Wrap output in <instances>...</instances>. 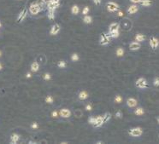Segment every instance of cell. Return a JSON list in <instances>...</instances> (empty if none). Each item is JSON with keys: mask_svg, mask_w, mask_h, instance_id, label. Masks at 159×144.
<instances>
[{"mask_svg": "<svg viewBox=\"0 0 159 144\" xmlns=\"http://www.w3.org/2000/svg\"><path fill=\"white\" fill-rule=\"evenodd\" d=\"M139 11V7L136 4H132L128 7V13L130 15H133V14L137 13Z\"/></svg>", "mask_w": 159, "mask_h": 144, "instance_id": "obj_14", "label": "cell"}, {"mask_svg": "<svg viewBox=\"0 0 159 144\" xmlns=\"http://www.w3.org/2000/svg\"><path fill=\"white\" fill-rule=\"evenodd\" d=\"M50 2L53 3H56V4H60V0H51Z\"/></svg>", "mask_w": 159, "mask_h": 144, "instance_id": "obj_42", "label": "cell"}, {"mask_svg": "<svg viewBox=\"0 0 159 144\" xmlns=\"http://www.w3.org/2000/svg\"><path fill=\"white\" fill-rule=\"evenodd\" d=\"M103 124H104V122H103V116H98L95 118V122H94V124H93V126L101 127Z\"/></svg>", "mask_w": 159, "mask_h": 144, "instance_id": "obj_12", "label": "cell"}, {"mask_svg": "<svg viewBox=\"0 0 159 144\" xmlns=\"http://www.w3.org/2000/svg\"><path fill=\"white\" fill-rule=\"evenodd\" d=\"M121 102H122V98H121V96H120V95H116L115 97V102H116V103H121Z\"/></svg>", "mask_w": 159, "mask_h": 144, "instance_id": "obj_33", "label": "cell"}, {"mask_svg": "<svg viewBox=\"0 0 159 144\" xmlns=\"http://www.w3.org/2000/svg\"><path fill=\"white\" fill-rule=\"evenodd\" d=\"M71 12H72V14L74 15H78L80 12V7L78 6L77 4H74L72 6V8H71Z\"/></svg>", "mask_w": 159, "mask_h": 144, "instance_id": "obj_21", "label": "cell"}, {"mask_svg": "<svg viewBox=\"0 0 159 144\" xmlns=\"http://www.w3.org/2000/svg\"><path fill=\"white\" fill-rule=\"evenodd\" d=\"M89 11H90V9H89V7L86 6L83 8V10H82V15H87V14L89 13Z\"/></svg>", "mask_w": 159, "mask_h": 144, "instance_id": "obj_32", "label": "cell"}, {"mask_svg": "<svg viewBox=\"0 0 159 144\" xmlns=\"http://www.w3.org/2000/svg\"><path fill=\"white\" fill-rule=\"evenodd\" d=\"M3 69V65H2V63H0V71Z\"/></svg>", "mask_w": 159, "mask_h": 144, "instance_id": "obj_47", "label": "cell"}, {"mask_svg": "<svg viewBox=\"0 0 159 144\" xmlns=\"http://www.w3.org/2000/svg\"><path fill=\"white\" fill-rule=\"evenodd\" d=\"M58 66L59 68H65L66 66H67V62H64V61H60V62H58Z\"/></svg>", "mask_w": 159, "mask_h": 144, "instance_id": "obj_29", "label": "cell"}, {"mask_svg": "<svg viewBox=\"0 0 159 144\" xmlns=\"http://www.w3.org/2000/svg\"><path fill=\"white\" fill-rule=\"evenodd\" d=\"M120 25L118 22H113L109 26V32H114L119 31Z\"/></svg>", "mask_w": 159, "mask_h": 144, "instance_id": "obj_11", "label": "cell"}, {"mask_svg": "<svg viewBox=\"0 0 159 144\" xmlns=\"http://www.w3.org/2000/svg\"><path fill=\"white\" fill-rule=\"evenodd\" d=\"M59 6H60V4H56V3H51V2H49V3H46V8H47V10H52V11H55Z\"/></svg>", "mask_w": 159, "mask_h": 144, "instance_id": "obj_15", "label": "cell"}, {"mask_svg": "<svg viewBox=\"0 0 159 144\" xmlns=\"http://www.w3.org/2000/svg\"><path fill=\"white\" fill-rule=\"evenodd\" d=\"M31 77H32V73H30V72H28V73L26 74V78H27V79H30Z\"/></svg>", "mask_w": 159, "mask_h": 144, "instance_id": "obj_43", "label": "cell"}, {"mask_svg": "<svg viewBox=\"0 0 159 144\" xmlns=\"http://www.w3.org/2000/svg\"><path fill=\"white\" fill-rule=\"evenodd\" d=\"M19 140H20V136L18 134H16V133H14L10 136V143L12 144H16Z\"/></svg>", "mask_w": 159, "mask_h": 144, "instance_id": "obj_16", "label": "cell"}, {"mask_svg": "<svg viewBox=\"0 0 159 144\" xmlns=\"http://www.w3.org/2000/svg\"><path fill=\"white\" fill-rule=\"evenodd\" d=\"M111 114H110V113H106L103 114V122L104 123H107V122H109L110 120V118H111Z\"/></svg>", "mask_w": 159, "mask_h": 144, "instance_id": "obj_25", "label": "cell"}, {"mask_svg": "<svg viewBox=\"0 0 159 144\" xmlns=\"http://www.w3.org/2000/svg\"><path fill=\"white\" fill-rule=\"evenodd\" d=\"M27 15H28V10L27 9H22L20 11V13L18 14V16H17V22H22L25 20V18L27 17Z\"/></svg>", "mask_w": 159, "mask_h": 144, "instance_id": "obj_7", "label": "cell"}, {"mask_svg": "<svg viewBox=\"0 0 159 144\" xmlns=\"http://www.w3.org/2000/svg\"><path fill=\"white\" fill-rule=\"evenodd\" d=\"M41 1H42L43 3H45V4H46V3H49V2L51 1V0H41Z\"/></svg>", "mask_w": 159, "mask_h": 144, "instance_id": "obj_44", "label": "cell"}, {"mask_svg": "<svg viewBox=\"0 0 159 144\" xmlns=\"http://www.w3.org/2000/svg\"><path fill=\"white\" fill-rule=\"evenodd\" d=\"M137 104H138L137 100L134 98H133V97H129V98L127 100V105H128V107H136Z\"/></svg>", "mask_w": 159, "mask_h": 144, "instance_id": "obj_13", "label": "cell"}, {"mask_svg": "<svg viewBox=\"0 0 159 144\" xmlns=\"http://www.w3.org/2000/svg\"><path fill=\"white\" fill-rule=\"evenodd\" d=\"M144 113H145V111L142 107H137L134 110V114L137 115V116H142Z\"/></svg>", "mask_w": 159, "mask_h": 144, "instance_id": "obj_23", "label": "cell"}, {"mask_svg": "<svg viewBox=\"0 0 159 144\" xmlns=\"http://www.w3.org/2000/svg\"><path fill=\"white\" fill-rule=\"evenodd\" d=\"M153 84H154V86H156V87H159V77H156V78L154 79Z\"/></svg>", "mask_w": 159, "mask_h": 144, "instance_id": "obj_35", "label": "cell"}, {"mask_svg": "<svg viewBox=\"0 0 159 144\" xmlns=\"http://www.w3.org/2000/svg\"><path fill=\"white\" fill-rule=\"evenodd\" d=\"M95 118L96 117H93V116H90L88 118V123L90 124V125H93L94 122H95Z\"/></svg>", "mask_w": 159, "mask_h": 144, "instance_id": "obj_34", "label": "cell"}, {"mask_svg": "<svg viewBox=\"0 0 159 144\" xmlns=\"http://www.w3.org/2000/svg\"><path fill=\"white\" fill-rule=\"evenodd\" d=\"M92 1L95 3V5H99L101 3V0H92Z\"/></svg>", "mask_w": 159, "mask_h": 144, "instance_id": "obj_41", "label": "cell"}, {"mask_svg": "<svg viewBox=\"0 0 159 144\" xmlns=\"http://www.w3.org/2000/svg\"><path fill=\"white\" fill-rule=\"evenodd\" d=\"M143 134V131L140 127H135V128H132L128 131V135L133 137H139Z\"/></svg>", "mask_w": 159, "mask_h": 144, "instance_id": "obj_4", "label": "cell"}, {"mask_svg": "<svg viewBox=\"0 0 159 144\" xmlns=\"http://www.w3.org/2000/svg\"><path fill=\"white\" fill-rule=\"evenodd\" d=\"M135 85H136L137 88L139 89H145V88L148 87V83L147 80L145 79V78H139L138 79L136 80L135 82Z\"/></svg>", "mask_w": 159, "mask_h": 144, "instance_id": "obj_5", "label": "cell"}, {"mask_svg": "<svg viewBox=\"0 0 159 144\" xmlns=\"http://www.w3.org/2000/svg\"><path fill=\"white\" fill-rule=\"evenodd\" d=\"M106 8H107V10L109 12H111V13H114V12L117 11L119 10L120 6L116 2H112V1H110L107 3L106 4Z\"/></svg>", "mask_w": 159, "mask_h": 144, "instance_id": "obj_3", "label": "cell"}, {"mask_svg": "<svg viewBox=\"0 0 159 144\" xmlns=\"http://www.w3.org/2000/svg\"><path fill=\"white\" fill-rule=\"evenodd\" d=\"M39 69H40V64L37 62H33L31 64V71L33 73H37L39 71Z\"/></svg>", "mask_w": 159, "mask_h": 144, "instance_id": "obj_17", "label": "cell"}, {"mask_svg": "<svg viewBox=\"0 0 159 144\" xmlns=\"http://www.w3.org/2000/svg\"><path fill=\"white\" fill-rule=\"evenodd\" d=\"M88 98V93L87 92V91H82L80 92L79 94V99L80 101H85L87 100V99Z\"/></svg>", "mask_w": 159, "mask_h": 144, "instance_id": "obj_18", "label": "cell"}, {"mask_svg": "<svg viewBox=\"0 0 159 144\" xmlns=\"http://www.w3.org/2000/svg\"><path fill=\"white\" fill-rule=\"evenodd\" d=\"M43 79H44L45 81H49L51 79V75L49 73H45L44 74V77H43Z\"/></svg>", "mask_w": 159, "mask_h": 144, "instance_id": "obj_31", "label": "cell"}, {"mask_svg": "<svg viewBox=\"0 0 159 144\" xmlns=\"http://www.w3.org/2000/svg\"><path fill=\"white\" fill-rule=\"evenodd\" d=\"M157 120H158V123L159 124V117H158V118H157Z\"/></svg>", "mask_w": 159, "mask_h": 144, "instance_id": "obj_49", "label": "cell"}, {"mask_svg": "<svg viewBox=\"0 0 159 144\" xmlns=\"http://www.w3.org/2000/svg\"><path fill=\"white\" fill-rule=\"evenodd\" d=\"M140 5L143 7H150L151 5L153 4V2L151 0H141Z\"/></svg>", "mask_w": 159, "mask_h": 144, "instance_id": "obj_19", "label": "cell"}, {"mask_svg": "<svg viewBox=\"0 0 159 144\" xmlns=\"http://www.w3.org/2000/svg\"><path fill=\"white\" fill-rule=\"evenodd\" d=\"M1 27H2V22L0 21V28H1Z\"/></svg>", "mask_w": 159, "mask_h": 144, "instance_id": "obj_50", "label": "cell"}, {"mask_svg": "<svg viewBox=\"0 0 159 144\" xmlns=\"http://www.w3.org/2000/svg\"><path fill=\"white\" fill-rule=\"evenodd\" d=\"M149 44L152 50H157L159 47V40L155 37H151L149 39Z\"/></svg>", "mask_w": 159, "mask_h": 144, "instance_id": "obj_6", "label": "cell"}, {"mask_svg": "<svg viewBox=\"0 0 159 144\" xmlns=\"http://www.w3.org/2000/svg\"><path fill=\"white\" fill-rule=\"evenodd\" d=\"M47 18L49 20H51V21H54L55 20V11H52V10H48Z\"/></svg>", "mask_w": 159, "mask_h": 144, "instance_id": "obj_24", "label": "cell"}, {"mask_svg": "<svg viewBox=\"0 0 159 144\" xmlns=\"http://www.w3.org/2000/svg\"><path fill=\"white\" fill-rule=\"evenodd\" d=\"M60 30H61L60 25L58 24V23H55L54 25H52V26H51V30H50V34H51V35H52V36H55L60 32Z\"/></svg>", "mask_w": 159, "mask_h": 144, "instance_id": "obj_8", "label": "cell"}, {"mask_svg": "<svg viewBox=\"0 0 159 144\" xmlns=\"http://www.w3.org/2000/svg\"><path fill=\"white\" fill-rule=\"evenodd\" d=\"M31 128L33 129V130H37L39 128V125H38V123L37 122H33V123H32V125H31Z\"/></svg>", "mask_w": 159, "mask_h": 144, "instance_id": "obj_36", "label": "cell"}, {"mask_svg": "<svg viewBox=\"0 0 159 144\" xmlns=\"http://www.w3.org/2000/svg\"><path fill=\"white\" fill-rule=\"evenodd\" d=\"M71 60L73 61V62H78V61L80 60V56L78 54L76 53H74L72 55H71Z\"/></svg>", "mask_w": 159, "mask_h": 144, "instance_id": "obj_28", "label": "cell"}, {"mask_svg": "<svg viewBox=\"0 0 159 144\" xmlns=\"http://www.w3.org/2000/svg\"><path fill=\"white\" fill-rule=\"evenodd\" d=\"M110 39H111V38H110V34L108 33H105V32H102L101 35H100V40H99V44L100 45L102 46H104V45H107V44L110 43Z\"/></svg>", "mask_w": 159, "mask_h": 144, "instance_id": "obj_2", "label": "cell"}, {"mask_svg": "<svg viewBox=\"0 0 159 144\" xmlns=\"http://www.w3.org/2000/svg\"><path fill=\"white\" fill-rule=\"evenodd\" d=\"M86 109H87V111H92V104H87V105L86 106Z\"/></svg>", "mask_w": 159, "mask_h": 144, "instance_id": "obj_39", "label": "cell"}, {"mask_svg": "<svg viewBox=\"0 0 159 144\" xmlns=\"http://www.w3.org/2000/svg\"><path fill=\"white\" fill-rule=\"evenodd\" d=\"M135 41H137V42L139 43H141L143 42V41H145V36L144 35V34H141V33H138L135 35Z\"/></svg>", "mask_w": 159, "mask_h": 144, "instance_id": "obj_20", "label": "cell"}, {"mask_svg": "<svg viewBox=\"0 0 159 144\" xmlns=\"http://www.w3.org/2000/svg\"><path fill=\"white\" fill-rule=\"evenodd\" d=\"M44 101H45L46 103L48 104H51L53 102V97L51 96H47L45 97V99H44Z\"/></svg>", "mask_w": 159, "mask_h": 144, "instance_id": "obj_30", "label": "cell"}, {"mask_svg": "<svg viewBox=\"0 0 159 144\" xmlns=\"http://www.w3.org/2000/svg\"><path fill=\"white\" fill-rule=\"evenodd\" d=\"M83 21H84V23H86V24H91V23L92 22V17L88 15H84Z\"/></svg>", "mask_w": 159, "mask_h": 144, "instance_id": "obj_22", "label": "cell"}, {"mask_svg": "<svg viewBox=\"0 0 159 144\" xmlns=\"http://www.w3.org/2000/svg\"><path fill=\"white\" fill-rule=\"evenodd\" d=\"M2 55V52H1V50H0V56Z\"/></svg>", "mask_w": 159, "mask_h": 144, "instance_id": "obj_51", "label": "cell"}, {"mask_svg": "<svg viewBox=\"0 0 159 144\" xmlns=\"http://www.w3.org/2000/svg\"><path fill=\"white\" fill-rule=\"evenodd\" d=\"M28 143H29V144H36L37 143H36V142H33V141H29V142H28Z\"/></svg>", "mask_w": 159, "mask_h": 144, "instance_id": "obj_45", "label": "cell"}, {"mask_svg": "<svg viewBox=\"0 0 159 144\" xmlns=\"http://www.w3.org/2000/svg\"><path fill=\"white\" fill-rule=\"evenodd\" d=\"M96 143H97V144H102V143H103V142H97Z\"/></svg>", "mask_w": 159, "mask_h": 144, "instance_id": "obj_48", "label": "cell"}, {"mask_svg": "<svg viewBox=\"0 0 159 144\" xmlns=\"http://www.w3.org/2000/svg\"><path fill=\"white\" fill-rule=\"evenodd\" d=\"M123 55H124V50H123L122 48H118L116 50V55L119 57L121 56H123Z\"/></svg>", "mask_w": 159, "mask_h": 144, "instance_id": "obj_27", "label": "cell"}, {"mask_svg": "<svg viewBox=\"0 0 159 144\" xmlns=\"http://www.w3.org/2000/svg\"><path fill=\"white\" fill-rule=\"evenodd\" d=\"M51 116H52L53 118H58V117L59 116V113H58L57 110H54L52 113H51Z\"/></svg>", "mask_w": 159, "mask_h": 144, "instance_id": "obj_37", "label": "cell"}, {"mask_svg": "<svg viewBox=\"0 0 159 144\" xmlns=\"http://www.w3.org/2000/svg\"><path fill=\"white\" fill-rule=\"evenodd\" d=\"M109 34H110V36L111 39H116V38L119 37L120 32H119V31H117V32H109Z\"/></svg>", "mask_w": 159, "mask_h": 144, "instance_id": "obj_26", "label": "cell"}, {"mask_svg": "<svg viewBox=\"0 0 159 144\" xmlns=\"http://www.w3.org/2000/svg\"><path fill=\"white\" fill-rule=\"evenodd\" d=\"M141 47L140 43L137 42V41H133V42H131L129 44V50H132V51H136V50H139Z\"/></svg>", "mask_w": 159, "mask_h": 144, "instance_id": "obj_10", "label": "cell"}, {"mask_svg": "<svg viewBox=\"0 0 159 144\" xmlns=\"http://www.w3.org/2000/svg\"><path fill=\"white\" fill-rule=\"evenodd\" d=\"M41 10H42V7L40 6L39 3H33L29 6V9H28V11L33 15H38Z\"/></svg>", "mask_w": 159, "mask_h": 144, "instance_id": "obj_1", "label": "cell"}, {"mask_svg": "<svg viewBox=\"0 0 159 144\" xmlns=\"http://www.w3.org/2000/svg\"><path fill=\"white\" fill-rule=\"evenodd\" d=\"M116 117L117 118H121V117H122V113L121 112V111H117L116 113Z\"/></svg>", "mask_w": 159, "mask_h": 144, "instance_id": "obj_38", "label": "cell"}, {"mask_svg": "<svg viewBox=\"0 0 159 144\" xmlns=\"http://www.w3.org/2000/svg\"><path fill=\"white\" fill-rule=\"evenodd\" d=\"M131 3H133V4H136V3H139L141 2V0H129Z\"/></svg>", "mask_w": 159, "mask_h": 144, "instance_id": "obj_40", "label": "cell"}, {"mask_svg": "<svg viewBox=\"0 0 159 144\" xmlns=\"http://www.w3.org/2000/svg\"><path fill=\"white\" fill-rule=\"evenodd\" d=\"M118 15H119V16H122V15H123V13H122L121 11H120L119 13H118Z\"/></svg>", "mask_w": 159, "mask_h": 144, "instance_id": "obj_46", "label": "cell"}, {"mask_svg": "<svg viewBox=\"0 0 159 144\" xmlns=\"http://www.w3.org/2000/svg\"><path fill=\"white\" fill-rule=\"evenodd\" d=\"M59 115L62 118H68L71 116V111L68 108H62L59 112Z\"/></svg>", "mask_w": 159, "mask_h": 144, "instance_id": "obj_9", "label": "cell"}]
</instances>
